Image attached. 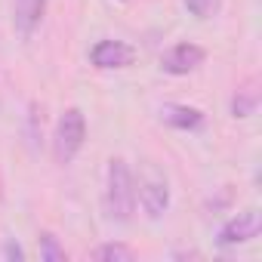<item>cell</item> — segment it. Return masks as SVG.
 I'll return each mask as SVG.
<instances>
[{"label":"cell","mask_w":262,"mask_h":262,"mask_svg":"<svg viewBox=\"0 0 262 262\" xmlns=\"http://www.w3.org/2000/svg\"><path fill=\"white\" fill-rule=\"evenodd\" d=\"M37 247H40V259H43V262H65V250H62V244L56 241V234L43 231V234L37 237Z\"/></svg>","instance_id":"8fae6325"},{"label":"cell","mask_w":262,"mask_h":262,"mask_svg":"<svg viewBox=\"0 0 262 262\" xmlns=\"http://www.w3.org/2000/svg\"><path fill=\"white\" fill-rule=\"evenodd\" d=\"M4 253H7L10 259H16V262H22V259H25L22 247H19V244H13V241H7V244H4Z\"/></svg>","instance_id":"4fadbf2b"},{"label":"cell","mask_w":262,"mask_h":262,"mask_svg":"<svg viewBox=\"0 0 262 262\" xmlns=\"http://www.w3.org/2000/svg\"><path fill=\"white\" fill-rule=\"evenodd\" d=\"M204 59H207V53H204L198 43H176L170 53H164L161 68H164L167 74H188V71H194L198 65H204Z\"/></svg>","instance_id":"8992f818"},{"label":"cell","mask_w":262,"mask_h":262,"mask_svg":"<svg viewBox=\"0 0 262 262\" xmlns=\"http://www.w3.org/2000/svg\"><path fill=\"white\" fill-rule=\"evenodd\" d=\"M105 207L108 216L117 222H129L136 210V182L129 173V164L123 158H114L108 164V188H105Z\"/></svg>","instance_id":"6da1fadb"},{"label":"cell","mask_w":262,"mask_h":262,"mask_svg":"<svg viewBox=\"0 0 262 262\" xmlns=\"http://www.w3.org/2000/svg\"><path fill=\"white\" fill-rule=\"evenodd\" d=\"M161 120L176 126V129H201L204 126V111H198L191 105H164Z\"/></svg>","instance_id":"ba28073f"},{"label":"cell","mask_w":262,"mask_h":262,"mask_svg":"<svg viewBox=\"0 0 262 262\" xmlns=\"http://www.w3.org/2000/svg\"><path fill=\"white\" fill-rule=\"evenodd\" d=\"M139 201H142V210L151 216V219H161L164 216V210L170 207V188H167V179L155 170V167H148L145 170V176L139 179Z\"/></svg>","instance_id":"3957f363"},{"label":"cell","mask_w":262,"mask_h":262,"mask_svg":"<svg viewBox=\"0 0 262 262\" xmlns=\"http://www.w3.org/2000/svg\"><path fill=\"white\" fill-rule=\"evenodd\" d=\"M93 259H99V262H133L136 250L126 247V244H102L93 250Z\"/></svg>","instance_id":"30bf717a"},{"label":"cell","mask_w":262,"mask_h":262,"mask_svg":"<svg viewBox=\"0 0 262 262\" xmlns=\"http://www.w3.org/2000/svg\"><path fill=\"white\" fill-rule=\"evenodd\" d=\"M259 80L256 77H250L237 93H234V99H231V114L234 117H250V114H256V108H259Z\"/></svg>","instance_id":"9c48e42d"},{"label":"cell","mask_w":262,"mask_h":262,"mask_svg":"<svg viewBox=\"0 0 262 262\" xmlns=\"http://www.w3.org/2000/svg\"><path fill=\"white\" fill-rule=\"evenodd\" d=\"M83 139H86V120H83L80 108H68L59 117V126H56V158H59V164H68L83 148Z\"/></svg>","instance_id":"7a4b0ae2"},{"label":"cell","mask_w":262,"mask_h":262,"mask_svg":"<svg viewBox=\"0 0 262 262\" xmlns=\"http://www.w3.org/2000/svg\"><path fill=\"white\" fill-rule=\"evenodd\" d=\"M259 231H262V216H259V210H244V213H237L234 219H228V222L222 225L219 244H222V247L247 244V241H253Z\"/></svg>","instance_id":"277c9868"},{"label":"cell","mask_w":262,"mask_h":262,"mask_svg":"<svg viewBox=\"0 0 262 262\" xmlns=\"http://www.w3.org/2000/svg\"><path fill=\"white\" fill-rule=\"evenodd\" d=\"M90 59L96 68H129L136 62V50L123 43V40H99L93 50H90Z\"/></svg>","instance_id":"5b68a950"},{"label":"cell","mask_w":262,"mask_h":262,"mask_svg":"<svg viewBox=\"0 0 262 262\" xmlns=\"http://www.w3.org/2000/svg\"><path fill=\"white\" fill-rule=\"evenodd\" d=\"M43 13H47V0H13V25L19 37L28 40L43 22Z\"/></svg>","instance_id":"52a82bcc"},{"label":"cell","mask_w":262,"mask_h":262,"mask_svg":"<svg viewBox=\"0 0 262 262\" xmlns=\"http://www.w3.org/2000/svg\"><path fill=\"white\" fill-rule=\"evenodd\" d=\"M185 10L194 19H213L222 10V0H185Z\"/></svg>","instance_id":"7c38bea8"}]
</instances>
